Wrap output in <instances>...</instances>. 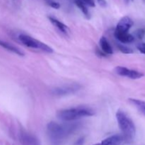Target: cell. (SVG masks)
<instances>
[{
    "label": "cell",
    "mask_w": 145,
    "mask_h": 145,
    "mask_svg": "<svg viewBox=\"0 0 145 145\" xmlns=\"http://www.w3.org/2000/svg\"><path fill=\"white\" fill-rule=\"evenodd\" d=\"M125 138L123 135H115L105 139L101 142L102 145H120L125 141Z\"/></svg>",
    "instance_id": "9"
},
{
    "label": "cell",
    "mask_w": 145,
    "mask_h": 145,
    "mask_svg": "<svg viewBox=\"0 0 145 145\" xmlns=\"http://www.w3.org/2000/svg\"><path fill=\"white\" fill-rule=\"evenodd\" d=\"M115 72L122 76H126L132 79H138L144 76V74L136 70L127 69L125 67L118 66L115 68Z\"/></svg>",
    "instance_id": "5"
},
{
    "label": "cell",
    "mask_w": 145,
    "mask_h": 145,
    "mask_svg": "<svg viewBox=\"0 0 145 145\" xmlns=\"http://www.w3.org/2000/svg\"><path fill=\"white\" fill-rule=\"evenodd\" d=\"M93 145H102L101 143H99V144H93Z\"/></svg>",
    "instance_id": "23"
},
{
    "label": "cell",
    "mask_w": 145,
    "mask_h": 145,
    "mask_svg": "<svg viewBox=\"0 0 145 145\" xmlns=\"http://www.w3.org/2000/svg\"><path fill=\"white\" fill-rule=\"evenodd\" d=\"M131 1H133V0H131Z\"/></svg>",
    "instance_id": "24"
},
{
    "label": "cell",
    "mask_w": 145,
    "mask_h": 145,
    "mask_svg": "<svg viewBox=\"0 0 145 145\" xmlns=\"http://www.w3.org/2000/svg\"><path fill=\"white\" fill-rule=\"evenodd\" d=\"M79 89V86L77 84L69 85V86H62V87L56 88L52 91V94L55 96H65V95L74 93Z\"/></svg>",
    "instance_id": "6"
},
{
    "label": "cell",
    "mask_w": 145,
    "mask_h": 145,
    "mask_svg": "<svg viewBox=\"0 0 145 145\" xmlns=\"http://www.w3.org/2000/svg\"><path fill=\"white\" fill-rule=\"evenodd\" d=\"M84 142V137H81L80 139H79V140L76 142L74 145H82L83 144Z\"/></svg>",
    "instance_id": "22"
},
{
    "label": "cell",
    "mask_w": 145,
    "mask_h": 145,
    "mask_svg": "<svg viewBox=\"0 0 145 145\" xmlns=\"http://www.w3.org/2000/svg\"><path fill=\"white\" fill-rule=\"evenodd\" d=\"M77 124L59 125L55 122L48 124V135L53 142L59 143L77 128Z\"/></svg>",
    "instance_id": "1"
},
{
    "label": "cell",
    "mask_w": 145,
    "mask_h": 145,
    "mask_svg": "<svg viewBox=\"0 0 145 145\" xmlns=\"http://www.w3.org/2000/svg\"><path fill=\"white\" fill-rule=\"evenodd\" d=\"M100 45L103 52H104L106 55H112L113 53V50L112 47L110 46V43L108 40L105 37H102L100 39Z\"/></svg>",
    "instance_id": "12"
},
{
    "label": "cell",
    "mask_w": 145,
    "mask_h": 145,
    "mask_svg": "<svg viewBox=\"0 0 145 145\" xmlns=\"http://www.w3.org/2000/svg\"><path fill=\"white\" fill-rule=\"evenodd\" d=\"M129 101L135 106L142 114L145 116V102L143 101L135 99H129Z\"/></svg>",
    "instance_id": "14"
},
{
    "label": "cell",
    "mask_w": 145,
    "mask_h": 145,
    "mask_svg": "<svg viewBox=\"0 0 145 145\" xmlns=\"http://www.w3.org/2000/svg\"><path fill=\"white\" fill-rule=\"evenodd\" d=\"M82 1V2L84 3L86 5L89 6V7H95V3L93 1V0H80Z\"/></svg>",
    "instance_id": "20"
},
{
    "label": "cell",
    "mask_w": 145,
    "mask_h": 145,
    "mask_svg": "<svg viewBox=\"0 0 145 145\" xmlns=\"http://www.w3.org/2000/svg\"><path fill=\"white\" fill-rule=\"evenodd\" d=\"M117 46H118V48L119 50H120V52H123V53H125V54L133 53V50L130 49V48H128V47L125 46V45H123V44H118Z\"/></svg>",
    "instance_id": "16"
},
{
    "label": "cell",
    "mask_w": 145,
    "mask_h": 145,
    "mask_svg": "<svg viewBox=\"0 0 145 145\" xmlns=\"http://www.w3.org/2000/svg\"><path fill=\"white\" fill-rule=\"evenodd\" d=\"M137 48L138 50L142 53L145 54V42H142V43H139L137 45Z\"/></svg>",
    "instance_id": "18"
},
{
    "label": "cell",
    "mask_w": 145,
    "mask_h": 145,
    "mask_svg": "<svg viewBox=\"0 0 145 145\" xmlns=\"http://www.w3.org/2000/svg\"><path fill=\"white\" fill-rule=\"evenodd\" d=\"M144 34H145V30L142 29V28L137 30V32H136V35H137V38H140V39H142V38L144 37Z\"/></svg>",
    "instance_id": "19"
},
{
    "label": "cell",
    "mask_w": 145,
    "mask_h": 145,
    "mask_svg": "<svg viewBox=\"0 0 145 145\" xmlns=\"http://www.w3.org/2000/svg\"><path fill=\"white\" fill-rule=\"evenodd\" d=\"M95 112L90 108L79 106L59 110L57 113V117L58 118L64 121H72L81 118L93 116Z\"/></svg>",
    "instance_id": "2"
},
{
    "label": "cell",
    "mask_w": 145,
    "mask_h": 145,
    "mask_svg": "<svg viewBox=\"0 0 145 145\" xmlns=\"http://www.w3.org/2000/svg\"><path fill=\"white\" fill-rule=\"evenodd\" d=\"M48 18H49L50 21L56 28H57L59 31H62V33H64L65 34L67 33L68 31H69L68 27L66 25H65L63 23H62L61 21H59V20H57V18H54V17L52 16H48Z\"/></svg>",
    "instance_id": "13"
},
{
    "label": "cell",
    "mask_w": 145,
    "mask_h": 145,
    "mask_svg": "<svg viewBox=\"0 0 145 145\" xmlns=\"http://www.w3.org/2000/svg\"><path fill=\"white\" fill-rule=\"evenodd\" d=\"M114 35L117 40H118L122 43H130L133 42L135 40L134 36L131 34L127 33H122L119 31H115Z\"/></svg>",
    "instance_id": "10"
},
{
    "label": "cell",
    "mask_w": 145,
    "mask_h": 145,
    "mask_svg": "<svg viewBox=\"0 0 145 145\" xmlns=\"http://www.w3.org/2000/svg\"><path fill=\"white\" fill-rule=\"evenodd\" d=\"M134 23L129 16H124L119 21L117 24L116 31L122 33H127L131 28Z\"/></svg>",
    "instance_id": "7"
},
{
    "label": "cell",
    "mask_w": 145,
    "mask_h": 145,
    "mask_svg": "<svg viewBox=\"0 0 145 145\" xmlns=\"http://www.w3.org/2000/svg\"><path fill=\"white\" fill-rule=\"evenodd\" d=\"M0 46L2 47V48H5L7 50L11 51V52L16 53V55H19V56H24V52L23 51H21V50H20L19 48H16V47L14 46V45H11L8 42H5V41H3L0 40Z\"/></svg>",
    "instance_id": "11"
},
{
    "label": "cell",
    "mask_w": 145,
    "mask_h": 145,
    "mask_svg": "<svg viewBox=\"0 0 145 145\" xmlns=\"http://www.w3.org/2000/svg\"><path fill=\"white\" fill-rule=\"evenodd\" d=\"M75 4L77 6L78 8L82 11V12L83 13L84 15L88 19H89V18H90V13H89L86 4L84 2H82V1H80V0H75Z\"/></svg>",
    "instance_id": "15"
},
{
    "label": "cell",
    "mask_w": 145,
    "mask_h": 145,
    "mask_svg": "<svg viewBox=\"0 0 145 145\" xmlns=\"http://www.w3.org/2000/svg\"><path fill=\"white\" fill-rule=\"evenodd\" d=\"M97 1L101 7H106L107 6V2H106V0H97Z\"/></svg>",
    "instance_id": "21"
},
{
    "label": "cell",
    "mask_w": 145,
    "mask_h": 145,
    "mask_svg": "<svg viewBox=\"0 0 145 145\" xmlns=\"http://www.w3.org/2000/svg\"><path fill=\"white\" fill-rule=\"evenodd\" d=\"M116 119L125 140H133L136 134L135 125L133 120L125 112L120 110H118L116 113Z\"/></svg>",
    "instance_id": "3"
},
{
    "label": "cell",
    "mask_w": 145,
    "mask_h": 145,
    "mask_svg": "<svg viewBox=\"0 0 145 145\" xmlns=\"http://www.w3.org/2000/svg\"><path fill=\"white\" fill-rule=\"evenodd\" d=\"M18 39L19 40L24 44V45L27 47H29L31 48H35V49H39L41 50L44 51L48 53H52L53 52V50L52 48L48 46L46 44L43 43V42H40V41L38 40L35 39V38H32V37L29 36L25 34H21L18 36Z\"/></svg>",
    "instance_id": "4"
},
{
    "label": "cell",
    "mask_w": 145,
    "mask_h": 145,
    "mask_svg": "<svg viewBox=\"0 0 145 145\" xmlns=\"http://www.w3.org/2000/svg\"><path fill=\"white\" fill-rule=\"evenodd\" d=\"M20 141L22 145H40L39 140L35 136L26 133H21Z\"/></svg>",
    "instance_id": "8"
},
{
    "label": "cell",
    "mask_w": 145,
    "mask_h": 145,
    "mask_svg": "<svg viewBox=\"0 0 145 145\" xmlns=\"http://www.w3.org/2000/svg\"><path fill=\"white\" fill-rule=\"evenodd\" d=\"M46 2L48 3V5L50 6L53 8H55V9H58L60 7V4L58 2L53 1V0H46Z\"/></svg>",
    "instance_id": "17"
}]
</instances>
